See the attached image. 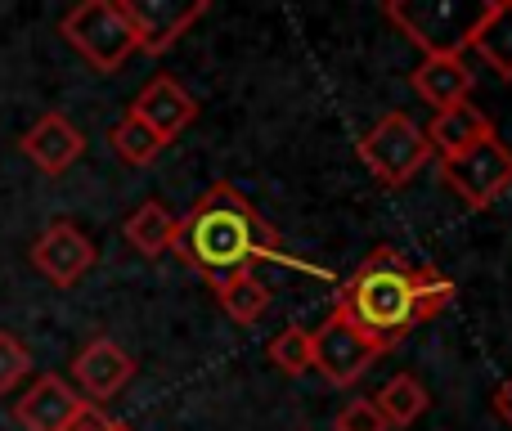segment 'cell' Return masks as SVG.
I'll return each instance as SVG.
<instances>
[{
  "instance_id": "obj_6",
  "label": "cell",
  "mask_w": 512,
  "mask_h": 431,
  "mask_svg": "<svg viewBox=\"0 0 512 431\" xmlns=\"http://www.w3.org/2000/svg\"><path fill=\"white\" fill-rule=\"evenodd\" d=\"M441 180L472 207V212H486L512 189V149L499 135L472 144L468 153L441 162Z\"/></svg>"
},
{
  "instance_id": "obj_20",
  "label": "cell",
  "mask_w": 512,
  "mask_h": 431,
  "mask_svg": "<svg viewBox=\"0 0 512 431\" xmlns=\"http://www.w3.org/2000/svg\"><path fill=\"white\" fill-rule=\"evenodd\" d=\"M108 144H113V153L126 162V167H149V162H158V153L167 149V144H162L158 135H153L149 126H144L135 113H126L122 122L113 126V135H108Z\"/></svg>"
},
{
  "instance_id": "obj_5",
  "label": "cell",
  "mask_w": 512,
  "mask_h": 431,
  "mask_svg": "<svg viewBox=\"0 0 512 431\" xmlns=\"http://www.w3.org/2000/svg\"><path fill=\"white\" fill-rule=\"evenodd\" d=\"M481 5H450V0H387V23L418 45L423 54H468V32L481 18Z\"/></svg>"
},
{
  "instance_id": "obj_10",
  "label": "cell",
  "mask_w": 512,
  "mask_h": 431,
  "mask_svg": "<svg viewBox=\"0 0 512 431\" xmlns=\"http://www.w3.org/2000/svg\"><path fill=\"white\" fill-rule=\"evenodd\" d=\"M95 256H99L95 243H90L72 220H54V225L32 243V265L54 283V288H72V283L95 265Z\"/></svg>"
},
{
  "instance_id": "obj_24",
  "label": "cell",
  "mask_w": 512,
  "mask_h": 431,
  "mask_svg": "<svg viewBox=\"0 0 512 431\" xmlns=\"http://www.w3.org/2000/svg\"><path fill=\"white\" fill-rule=\"evenodd\" d=\"M63 431H131L126 423H117V418H108L99 405H81V414L72 418Z\"/></svg>"
},
{
  "instance_id": "obj_11",
  "label": "cell",
  "mask_w": 512,
  "mask_h": 431,
  "mask_svg": "<svg viewBox=\"0 0 512 431\" xmlns=\"http://www.w3.org/2000/svg\"><path fill=\"white\" fill-rule=\"evenodd\" d=\"M131 113L140 117L144 126H149L153 135H158L162 144H171L180 131H189L194 126V117H198V99L189 95L185 86H180L171 72H158V77L149 81V86L135 95V104H131Z\"/></svg>"
},
{
  "instance_id": "obj_1",
  "label": "cell",
  "mask_w": 512,
  "mask_h": 431,
  "mask_svg": "<svg viewBox=\"0 0 512 431\" xmlns=\"http://www.w3.org/2000/svg\"><path fill=\"white\" fill-rule=\"evenodd\" d=\"M459 297V283L436 265L409 261L396 247H373L360 265L342 279L333 297V315H342L378 355L396 351L414 328L432 324L450 301Z\"/></svg>"
},
{
  "instance_id": "obj_21",
  "label": "cell",
  "mask_w": 512,
  "mask_h": 431,
  "mask_svg": "<svg viewBox=\"0 0 512 431\" xmlns=\"http://www.w3.org/2000/svg\"><path fill=\"white\" fill-rule=\"evenodd\" d=\"M265 360L279 373H288V378H306L310 364H315V337H310L306 328H283V333L270 337Z\"/></svg>"
},
{
  "instance_id": "obj_17",
  "label": "cell",
  "mask_w": 512,
  "mask_h": 431,
  "mask_svg": "<svg viewBox=\"0 0 512 431\" xmlns=\"http://www.w3.org/2000/svg\"><path fill=\"white\" fill-rule=\"evenodd\" d=\"M176 229H180V216L171 212L167 203L149 198V203H140L131 216H126L122 234L140 256H162V252H171V243H176Z\"/></svg>"
},
{
  "instance_id": "obj_14",
  "label": "cell",
  "mask_w": 512,
  "mask_h": 431,
  "mask_svg": "<svg viewBox=\"0 0 512 431\" xmlns=\"http://www.w3.org/2000/svg\"><path fill=\"white\" fill-rule=\"evenodd\" d=\"M23 153L36 171L63 176V171L86 153V135H81L63 113H45V117H36V126L23 135Z\"/></svg>"
},
{
  "instance_id": "obj_19",
  "label": "cell",
  "mask_w": 512,
  "mask_h": 431,
  "mask_svg": "<svg viewBox=\"0 0 512 431\" xmlns=\"http://www.w3.org/2000/svg\"><path fill=\"white\" fill-rule=\"evenodd\" d=\"M216 301H221V310L234 324H256V319L270 310V288H265L256 274H239V279H230L225 288H216Z\"/></svg>"
},
{
  "instance_id": "obj_25",
  "label": "cell",
  "mask_w": 512,
  "mask_h": 431,
  "mask_svg": "<svg viewBox=\"0 0 512 431\" xmlns=\"http://www.w3.org/2000/svg\"><path fill=\"white\" fill-rule=\"evenodd\" d=\"M495 414H499V418H504V423L512 427V373H508V378L495 387Z\"/></svg>"
},
{
  "instance_id": "obj_8",
  "label": "cell",
  "mask_w": 512,
  "mask_h": 431,
  "mask_svg": "<svg viewBox=\"0 0 512 431\" xmlns=\"http://www.w3.org/2000/svg\"><path fill=\"white\" fill-rule=\"evenodd\" d=\"M135 27V50L162 54L207 14V0H122Z\"/></svg>"
},
{
  "instance_id": "obj_12",
  "label": "cell",
  "mask_w": 512,
  "mask_h": 431,
  "mask_svg": "<svg viewBox=\"0 0 512 431\" xmlns=\"http://www.w3.org/2000/svg\"><path fill=\"white\" fill-rule=\"evenodd\" d=\"M81 405H86V400H81L59 373H45V378H36L32 387L18 396L14 418L27 431H63L81 414Z\"/></svg>"
},
{
  "instance_id": "obj_2",
  "label": "cell",
  "mask_w": 512,
  "mask_h": 431,
  "mask_svg": "<svg viewBox=\"0 0 512 431\" xmlns=\"http://www.w3.org/2000/svg\"><path fill=\"white\" fill-rule=\"evenodd\" d=\"M171 252L180 256V265L203 274V279L212 283V292L225 288L230 279H239V274H252L261 261H279V265H292V270L324 274L319 265H306L283 252L279 229L256 212L248 194H239V189L225 185V180H216V185L189 207V216H180Z\"/></svg>"
},
{
  "instance_id": "obj_15",
  "label": "cell",
  "mask_w": 512,
  "mask_h": 431,
  "mask_svg": "<svg viewBox=\"0 0 512 431\" xmlns=\"http://www.w3.org/2000/svg\"><path fill=\"white\" fill-rule=\"evenodd\" d=\"M427 144H432L436 158H459V153H468L472 144L490 140L495 135V117L486 113V108H477L472 99H463V104L445 108V113L432 117V126H423Z\"/></svg>"
},
{
  "instance_id": "obj_9",
  "label": "cell",
  "mask_w": 512,
  "mask_h": 431,
  "mask_svg": "<svg viewBox=\"0 0 512 431\" xmlns=\"http://www.w3.org/2000/svg\"><path fill=\"white\" fill-rule=\"evenodd\" d=\"M135 378V360L113 342V337H95L77 351L72 360V382L81 387V400L86 405H99V400H113L131 387Z\"/></svg>"
},
{
  "instance_id": "obj_7",
  "label": "cell",
  "mask_w": 512,
  "mask_h": 431,
  "mask_svg": "<svg viewBox=\"0 0 512 431\" xmlns=\"http://www.w3.org/2000/svg\"><path fill=\"white\" fill-rule=\"evenodd\" d=\"M310 337H315V364L310 369H319L324 382H333V387H355L378 360V351L342 315H328Z\"/></svg>"
},
{
  "instance_id": "obj_16",
  "label": "cell",
  "mask_w": 512,
  "mask_h": 431,
  "mask_svg": "<svg viewBox=\"0 0 512 431\" xmlns=\"http://www.w3.org/2000/svg\"><path fill=\"white\" fill-rule=\"evenodd\" d=\"M468 50L499 81H512V0H486L481 18L468 32Z\"/></svg>"
},
{
  "instance_id": "obj_13",
  "label": "cell",
  "mask_w": 512,
  "mask_h": 431,
  "mask_svg": "<svg viewBox=\"0 0 512 431\" xmlns=\"http://www.w3.org/2000/svg\"><path fill=\"white\" fill-rule=\"evenodd\" d=\"M472 81L477 77H472V68H468L463 54H423V63L409 72L414 95L423 99L427 108H436V113L463 104V99L472 95Z\"/></svg>"
},
{
  "instance_id": "obj_18",
  "label": "cell",
  "mask_w": 512,
  "mask_h": 431,
  "mask_svg": "<svg viewBox=\"0 0 512 431\" xmlns=\"http://www.w3.org/2000/svg\"><path fill=\"white\" fill-rule=\"evenodd\" d=\"M373 405H378V414L387 418V427H414L418 418L432 409V396H427V387L414 378V373H396V378L378 391Z\"/></svg>"
},
{
  "instance_id": "obj_23",
  "label": "cell",
  "mask_w": 512,
  "mask_h": 431,
  "mask_svg": "<svg viewBox=\"0 0 512 431\" xmlns=\"http://www.w3.org/2000/svg\"><path fill=\"white\" fill-rule=\"evenodd\" d=\"M337 431H391L387 418L378 414L373 400H351V405L337 414Z\"/></svg>"
},
{
  "instance_id": "obj_4",
  "label": "cell",
  "mask_w": 512,
  "mask_h": 431,
  "mask_svg": "<svg viewBox=\"0 0 512 431\" xmlns=\"http://www.w3.org/2000/svg\"><path fill=\"white\" fill-rule=\"evenodd\" d=\"M360 162L369 167V176L387 189H405L427 162L436 158L432 144H427L423 126L409 113H387L360 135Z\"/></svg>"
},
{
  "instance_id": "obj_22",
  "label": "cell",
  "mask_w": 512,
  "mask_h": 431,
  "mask_svg": "<svg viewBox=\"0 0 512 431\" xmlns=\"http://www.w3.org/2000/svg\"><path fill=\"white\" fill-rule=\"evenodd\" d=\"M27 373H32V351L14 333H0V396H9Z\"/></svg>"
},
{
  "instance_id": "obj_3",
  "label": "cell",
  "mask_w": 512,
  "mask_h": 431,
  "mask_svg": "<svg viewBox=\"0 0 512 431\" xmlns=\"http://www.w3.org/2000/svg\"><path fill=\"white\" fill-rule=\"evenodd\" d=\"M59 32L95 72H122L135 54V27L122 0H86V5L68 9Z\"/></svg>"
}]
</instances>
